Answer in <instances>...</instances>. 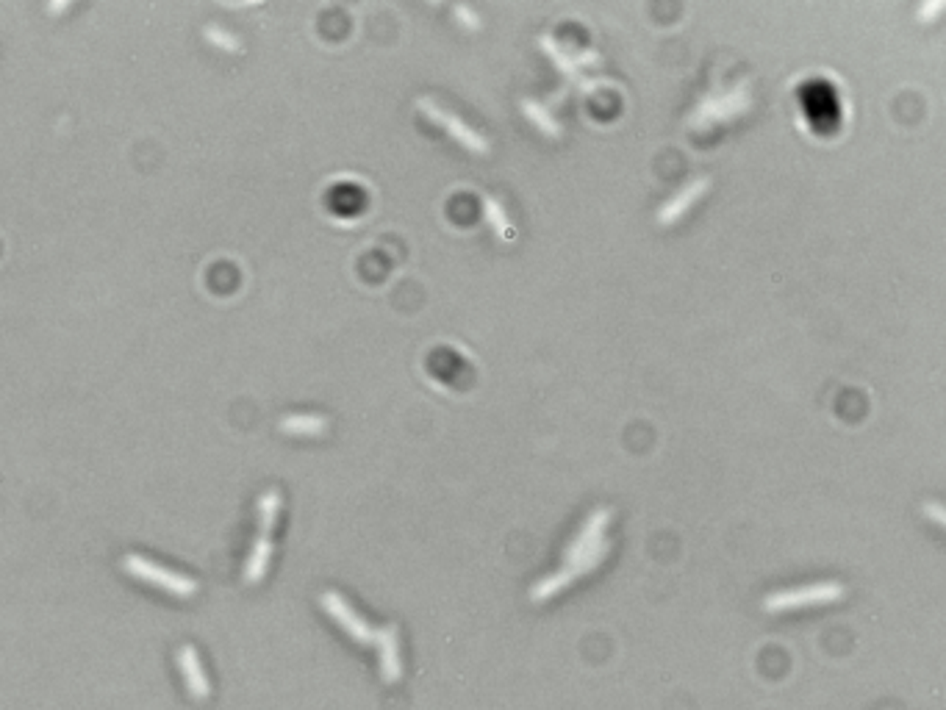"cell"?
<instances>
[{
	"label": "cell",
	"mask_w": 946,
	"mask_h": 710,
	"mask_svg": "<svg viewBox=\"0 0 946 710\" xmlns=\"http://www.w3.org/2000/svg\"><path fill=\"white\" fill-rule=\"evenodd\" d=\"M123 569L131 575V577H139L150 586H159L175 596H192L198 594V580L195 577H186V575H178V572H170L159 564H153V560H147L142 555H125L123 558Z\"/></svg>",
	"instance_id": "obj_1"
},
{
	"label": "cell",
	"mask_w": 946,
	"mask_h": 710,
	"mask_svg": "<svg viewBox=\"0 0 946 710\" xmlns=\"http://www.w3.org/2000/svg\"><path fill=\"white\" fill-rule=\"evenodd\" d=\"M844 596V586L841 583H816V586H802V588H788V591H777L764 600V608L777 613V611H788V608H802V605H824V603H836Z\"/></svg>",
	"instance_id": "obj_2"
},
{
	"label": "cell",
	"mask_w": 946,
	"mask_h": 710,
	"mask_svg": "<svg viewBox=\"0 0 946 710\" xmlns=\"http://www.w3.org/2000/svg\"><path fill=\"white\" fill-rule=\"evenodd\" d=\"M747 106H749V89H747V84H741V87H736V89L728 92V95L705 97V100L691 111L689 123L697 125V128H708V125H713V123H722V120H730V117L741 115V111H747Z\"/></svg>",
	"instance_id": "obj_3"
},
{
	"label": "cell",
	"mask_w": 946,
	"mask_h": 710,
	"mask_svg": "<svg viewBox=\"0 0 946 710\" xmlns=\"http://www.w3.org/2000/svg\"><path fill=\"white\" fill-rule=\"evenodd\" d=\"M416 106H420L422 111H425V115L433 120V123H439L452 139H459L464 147H467V151H472V153H480V156H486L488 153V139L486 136H480L478 131H472L464 120H459L456 115H447V111L444 108H439L431 97H420V100H416Z\"/></svg>",
	"instance_id": "obj_4"
},
{
	"label": "cell",
	"mask_w": 946,
	"mask_h": 710,
	"mask_svg": "<svg viewBox=\"0 0 946 710\" xmlns=\"http://www.w3.org/2000/svg\"><path fill=\"white\" fill-rule=\"evenodd\" d=\"M320 605H322V611H325L330 619H336L339 627H342V630L350 635V639H356L358 644H372V641H375V630H372L336 591H325V594L320 596Z\"/></svg>",
	"instance_id": "obj_5"
},
{
	"label": "cell",
	"mask_w": 946,
	"mask_h": 710,
	"mask_svg": "<svg viewBox=\"0 0 946 710\" xmlns=\"http://www.w3.org/2000/svg\"><path fill=\"white\" fill-rule=\"evenodd\" d=\"M608 521H611V511H608V508H597V511L586 519V525L580 528V533L575 536V541H572L570 547H566V552H563L566 569L578 567V560H580L586 552H591L594 547H599V544L605 541V528H608Z\"/></svg>",
	"instance_id": "obj_6"
},
{
	"label": "cell",
	"mask_w": 946,
	"mask_h": 710,
	"mask_svg": "<svg viewBox=\"0 0 946 710\" xmlns=\"http://www.w3.org/2000/svg\"><path fill=\"white\" fill-rule=\"evenodd\" d=\"M377 647V655H381V678L386 683H397L400 675H403V666H400V644H397V627L394 624H386L381 630H375V641Z\"/></svg>",
	"instance_id": "obj_7"
},
{
	"label": "cell",
	"mask_w": 946,
	"mask_h": 710,
	"mask_svg": "<svg viewBox=\"0 0 946 710\" xmlns=\"http://www.w3.org/2000/svg\"><path fill=\"white\" fill-rule=\"evenodd\" d=\"M178 666H181V675H183V683L189 688V694H192L195 699H206L211 694V686H209V678L203 671V663H200V655L192 644L181 647L178 652Z\"/></svg>",
	"instance_id": "obj_8"
},
{
	"label": "cell",
	"mask_w": 946,
	"mask_h": 710,
	"mask_svg": "<svg viewBox=\"0 0 946 710\" xmlns=\"http://www.w3.org/2000/svg\"><path fill=\"white\" fill-rule=\"evenodd\" d=\"M708 183H710L708 178H694V180H689V183L683 186V192H677L674 198H669V200L661 206V211H658V222H661V226H672V222L708 189Z\"/></svg>",
	"instance_id": "obj_9"
},
{
	"label": "cell",
	"mask_w": 946,
	"mask_h": 710,
	"mask_svg": "<svg viewBox=\"0 0 946 710\" xmlns=\"http://www.w3.org/2000/svg\"><path fill=\"white\" fill-rule=\"evenodd\" d=\"M270 555H273V541L258 536L245 560V583H258L264 577V572L270 567Z\"/></svg>",
	"instance_id": "obj_10"
},
{
	"label": "cell",
	"mask_w": 946,
	"mask_h": 710,
	"mask_svg": "<svg viewBox=\"0 0 946 710\" xmlns=\"http://www.w3.org/2000/svg\"><path fill=\"white\" fill-rule=\"evenodd\" d=\"M328 428L325 417L317 414H292L281 420V430L283 433H294V436H317Z\"/></svg>",
	"instance_id": "obj_11"
},
{
	"label": "cell",
	"mask_w": 946,
	"mask_h": 710,
	"mask_svg": "<svg viewBox=\"0 0 946 710\" xmlns=\"http://www.w3.org/2000/svg\"><path fill=\"white\" fill-rule=\"evenodd\" d=\"M278 511H281V494L278 492H267L258 500V536L261 539H270V533L275 528V519H278Z\"/></svg>",
	"instance_id": "obj_12"
},
{
	"label": "cell",
	"mask_w": 946,
	"mask_h": 710,
	"mask_svg": "<svg viewBox=\"0 0 946 710\" xmlns=\"http://www.w3.org/2000/svg\"><path fill=\"white\" fill-rule=\"evenodd\" d=\"M572 580H575V575H572L570 569H563V572H558V575H552V577H544V580H539V583L531 588V600H533V603H544V600H550L552 594H558L563 586H570Z\"/></svg>",
	"instance_id": "obj_13"
},
{
	"label": "cell",
	"mask_w": 946,
	"mask_h": 710,
	"mask_svg": "<svg viewBox=\"0 0 946 710\" xmlns=\"http://www.w3.org/2000/svg\"><path fill=\"white\" fill-rule=\"evenodd\" d=\"M522 111H524V117L533 120L547 136H561V125L555 123V117L550 115V111H547L544 106H539V103H533V100H522Z\"/></svg>",
	"instance_id": "obj_14"
},
{
	"label": "cell",
	"mask_w": 946,
	"mask_h": 710,
	"mask_svg": "<svg viewBox=\"0 0 946 710\" xmlns=\"http://www.w3.org/2000/svg\"><path fill=\"white\" fill-rule=\"evenodd\" d=\"M480 200H483V211H486V219L491 222V226H495L497 236H503V239H511V236H514V228H511V222H508V214L503 211V206H500V203H497L495 198H488V195H483Z\"/></svg>",
	"instance_id": "obj_15"
},
{
	"label": "cell",
	"mask_w": 946,
	"mask_h": 710,
	"mask_svg": "<svg viewBox=\"0 0 946 710\" xmlns=\"http://www.w3.org/2000/svg\"><path fill=\"white\" fill-rule=\"evenodd\" d=\"M542 48H544V53H550V59L561 67V72H563V76H570L572 81H580V69H578V64L570 59V56H566L558 45H555V40H552V36H542Z\"/></svg>",
	"instance_id": "obj_16"
},
{
	"label": "cell",
	"mask_w": 946,
	"mask_h": 710,
	"mask_svg": "<svg viewBox=\"0 0 946 710\" xmlns=\"http://www.w3.org/2000/svg\"><path fill=\"white\" fill-rule=\"evenodd\" d=\"M206 40L209 42H214L217 48H222V51H231V53H236L239 51V42L234 40V36L231 33H225L222 28H217V25H209L206 28Z\"/></svg>",
	"instance_id": "obj_17"
},
{
	"label": "cell",
	"mask_w": 946,
	"mask_h": 710,
	"mask_svg": "<svg viewBox=\"0 0 946 710\" xmlns=\"http://www.w3.org/2000/svg\"><path fill=\"white\" fill-rule=\"evenodd\" d=\"M456 17H461L464 25H469V28H478V25H480V17H478L469 6H456Z\"/></svg>",
	"instance_id": "obj_18"
},
{
	"label": "cell",
	"mask_w": 946,
	"mask_h": 710,
	"mask_svg": "<svg viewBox=\"0 0 946 710\" xmlns=\"http://www.w3.org/2000/svg\"><path fill=\"white\" fill-rule=\"evenodd\" d=\"M575 59H578L575 64H594V61H597V53H591V51H578Z\"/></svg>",
	"instance_id": "obj_19"
},
{
	"label": "cell",
	"mask_w": 946,
	"mask_h": 710,
	"mask_svg": "<svg viewBox=\"0 0 946 710\" xmlns=\"http://www.w3.org/2000/svg\"><path fill=\"white\" fill-rule=\"evenodd\" d=\"M943 9V4H941V0H935V4H930V6H922V17H930V14H938Z\"/></svg>",
	"instance_id": "obj_20"
},
{
	"label": "cell",
	"mask_w": 946,
	"mask_h": 710,
	"mask_svg": "<svg viewBox=\"0 0 946 710\" xmlns=\"http://www.w3.org/2000/svg\"><path fill=\"white\" fill-rule=\"evenodd\" d=\"M927 513L938 521V525H943V513H941V505H927Z\"/></svg>",
	"instance_id": "obj_21"
},
{
	"label": "cell",
	"mask_w": 946,
	"mask_h": 710,
	"mask_svg": "<svg viewBox=\"0 0 946 710\" xmlns=\"http://www.w3.org/2000/svg\"><path fill=\"white\" fill-rule=\"evenodd\" d=\"M67 9V4H53V6H48V12H64Z\"/></svg>",
	"instance_id": "obj_22"
}]
</instances>
